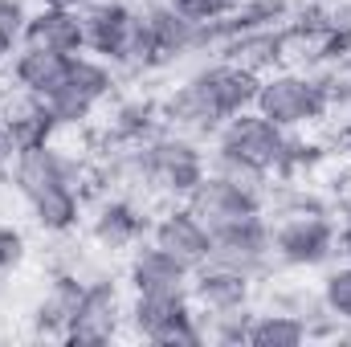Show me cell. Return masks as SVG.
<instances>
[{
  "instance_id": "obj_3",
  "label": "cell",
  "mask_w": 351,
  "mask_h": 347,
  "mask_svg": "<svg viewBox=\"0 0 351 347\" xmlns=\"http://www.w3.org/2000/svg\"><path fill=\"white\" fill-rule=\"evenodd\" d=\"M123 160L131 164L135 184H147L152 192H160L168 200H188L196 192V184L213 168V160L200 147V139L188 135V131H176V127L156 131L139 147H127Z\"/></svg>"
},
{
  "instance_id": "obj_33",
  "label": "cell",
  "mask_w": 351,
  "mask_h": 347,
  "mask_svg": "<svg viewBox=\"0 0 351 347\" xmlns=\"http://www.w3.org/2000/svg\"><path fill=\"white\" fill-rule=\"evenodd\" d=\"M335 139H339V147H343V156H351V115L343 119V123H339V135H335Z\"/></svg>"
},
{
  "instance_id": "obj_9",
  "label": "cell",
  "mask_w": 351,
  "mask_h": 347,
  "mask_svg": "<svg viewBox=\"0 0 351 347\" xmlns=\"http://www.w3.org/2000/svg\"><path fill=\"white\" fill-rule=\"evenodd\" d=\"M127 298H131V290L123 294L119 282H110V278H86L66 344L102 347V344H110V339H119L127 331Z\"/></svg>"
},
{
  "instance_id": "obj_5",
  "label": "cell",
  "mask_w": 351,
  "mask_h": 347,
  "mask_svg": "<svg viewBox=\"0 0 351 347\" xmlns=\"http://www.w3.org/2000/svg\"><path fill=\"white\" fill-rule=\"evenodd\" d=\"M286 135L278 123H269L262 110H241L233 115L217 135H213V168L221 172H233L241 180H254V184H274L278 180V164H282V152H286Z\"/></svg>"
},
{
  "instance_id": "obj_26",
  "label": "cell",
  "mask_w": 351,
  "mask_h": 347,
  "mask_svg": "<svg viewBox=\"0 0 351 347\" xmlns=\"http://www.w3.org/2000/svg\"><path fill=\"white\" fill-rule=\"evenodd\" d=\"M25 21H29V0H0V70L25 45Z\"/></svg>"
},
{
  "instance_id": "obj_4",
  "label": "cell",
  "mask_w": 351,
  "mask_h": 347,
  "mask_svg": "<svg viewBox=\"0 0 351 347\" xmlns=\"http://www.w3.org/2000/svg\"><path fill=\"white\" fill-rule=\"evenodd\" d=\"M196 49H208L204 25H192L188 16H180L168 0H143V4H135V29H131L119 70H127V74L164 70V66L184 62Z\"/></svg>"
},
{
  "instance_id": "obj_15",
  "label": "cell",
  "mask_w": 351,
  "mask_h": 347,
  "mask_svg": "<svg viewBox=\"0 0 351 347\" xmlns=\"http://www.w3.org/2000/svg\"><path fill=\"white\" fill-rule=\"evenodd\" d=\"M156 246H164L168 254L184 261V265H200L213 258V229L204 225V217L188 204V200H168V208H160L152 217V233Z\"/></svg>"
},
{
  "instance_id": "obj_12",
  "label": "cell",
  "mask_w": 351,
  "mask_h": 347,
  "mask_svg": "<svg viewBox=\"0 0 351 347\" xmlns=\"http://www.w3.org/2000/svg\"><path fill=\"white\" fill-rule=\"evenodd\" d=\"M213 258L229 261L254 278H262L274 265V233H269V217L265 213H250L237 221H225L213 229Z\"/></svg>"
},
{
  "instance_id": "obj_27",
  "label": "cell",
  "mask_w": 351,
  "mask_h": 347,
  "mask_svg": "<svg viewBox=\"0 0 351 347\" xmlns=\"http://www.w3.org/2000/svg\"><path fill=\"white\" fill-rule=\"evenodd\" d=\"M250 323H254V307H237V311H225V315H204V331L217 344H245Z\"/></svg>"
},
{
  "instance_id": "obj_19",
  "label": "cell",
  "mask_w": 351,
  "mask_h": 347,
  "mask_svg": "<svg viewBox=\"0 0 351 347\" xmlns=\"http://www.w3.org/2000/svg\"><path fill=\"white\" fill-rule=\"evenodd\" d=\"M25 45L49 49V53H86V33H82V8H49V4H29L25 21Z\"/></svg>"
},
{
  "instance_id": "obj_24",
  "label": "cell",
  "mask_w": 351,
  "mask_h": 347,
  "mask_svg": "<svg viewBox=\"0 0 351 347\" xmlns=\"http://www.w3.org/2000/svg\"><path fill=\"white\" fill-rule=\"evenodd\" d=\"M311 339V323L302 311H254V323H250V347H298Z\"/></svg>"
},
{
  "instance_id": "obj_17",
  "label": "cell",
  "mask_w": 351,
  "mask_h": 347,
  "mask_svg": "<svg viewBox=\"0 0 351 347\" xmlns=\"http://www.w3.org/2000/svg\"><path fill=\"white\" fill-rule=\"evenodd\" d=\"M82 286H86V278H78V274H53L49 278V286L37 294V302L29 311V327H33L37 339H62L66 344L78 298H82Z\"/></svg>"
},
{
  "instance_id": "obj_25",
  "label": "cell",
  "mask_w": 351,
  "mask_h": 347,
  "mask_svg": "<svg viewBox=\"0 0 351 347\" xmlns=\"http://www.w3.org/2000/svg\"><path fill=\"white\" fill-rule=\"evenodd\" d=\"M319 307L335 327L351 323V261H331L323 265L319 278Z\"/></svg>"
},
{
  "instance_id": "obj_14",
  "label": "cell",
  "mask_w": 351,
  "mask_h": 347,
  "mask_svg": "<svg viewBox=\"0 0 351 347\" xmlns=\"http://www.w3.org/2000/svg\"><path fill=\"white\" fill-rule=\"evenodd\" d=\"M254 274L229 265V261H200L188 278V294L196 302L200 315H225V311H237V307H254Z\"/></svg>"
},
{
  "instance_id": "obj_2",
  "label": "cell",
  "mask_w": 351,
  "mask_h": 347,
  "mask_svg": "<svg viewBox=\"0 0 351 347\" xmlns=\"http://www.w3.org/2000/svg\"><path fill=\"white\" fill-rule=\"evenodd\" d=\"M278 213L269 217L274 233V265L282 270H323L339 258V225L331 221V208L315 200L306 188H290V196H274Z\"/></svg>"
},
{
  "instance_id": "obj_21",
  "label": "cell",
  "mask_w": 351,
  "mask_h": 347,
  "mask_svg": "<svg viewBox=\"0 0 351 347\" xmlns=\"http://www.w3.org/2000/svg\"><path fill=\"white\" fill-rule=\"evenodd\" d=\"M102 131H106V139H110L119 152L139 147V143H147L156 131H164V106H160V98H143V94H135V98H114L110 110H106Z\"/></svg>"
},
{
  "instance_id": "obj_23",
  "label": "cell",
  "mask_w": 351,
  "mask_h": 347,
  "mask_svg": "<svg viewBox=\"0 0 351 347\" xmlns=\"http://www.w3.org/2000/svg\"><path fill=\"white\" fill-rule=\"evenodd\" d=\"M66 70H70V53H49V49H37V45H21L12 53V62L4 66V78H8V90L49 98L58 90V82L66 78Z\"/></svg>"
},
{
  "instance_id": "obj_10",
  "label": "cell",
  "mask_w": 351,
  "mask_h": 347,
  "mask_svg": "<svg viewBox=\"0 0 351 347\" xmlns=\"http://www.w3.org/2000/svg\"><path fill=\"white\" fill-rule=\"evenodd\" d=\"M188 204L204 217L208 229H217L225 221H237V217H250V213H265L269 208V184H254V180H241L233 172L208 168V176L188 196Z\"/></svg>"
},
{
  "instance_id": "obj_1",
  "label": "cell",
  "mask_w": 351,
  "mask_h": 347,
  "mask_svg": "<svg viewBox=\"0 0 351 347\" xmlns=\"http://www.w3.org/2000/svg\"><path fill=\"white\" fill-rule=\"evenodd\" d=\"M258 82H262V74H254V70H245L229 58L204 62L188 78H180V86L160 102L164 106V127L188 131L196 139H204V135L213 139L233 115L254 106Z\"/></svg>"
},
{
  "instance_id": "obj_35",
  "label": "cell",
  "mask_w": 351,
  "mask_h": 347,
  "mask_svg": "<svg viewBox=\"0 0 351 347\" xmlns=\"http://www.w3.org/2000/svg\"><path fill=\"white\" fill-rule=\"evenodd\" d=\"M348 335H351V323H348Z\"/></svg>"
},
{
  "instance_id": "obj_29",
  "label": "cell",
  "mask_w": 351,
  "mask_h": 347,
  "mask_svg": "<svg viewBox=\"0 0 351 347\" xmlns=\"http://www.w3.org/2000/svg\"><path fill=\"white\" fill-rule=\"evenodd\" d=\"M168 4H172L180 16H188L192 25H204V29H208V25L225 21L241 0H168Z\"/></svg>"
},
{
  "instance_id": "obj_16",
  "label": "cell",
  "mask_w": 351,
  "mask_h": 347,
  "mask_svg": "<svg viewBox=\"0 0 351 347\" xmlns=\"http://www.w3.org/2000/svg\"><path fill=\"white\" fill-rule=\"evenodd\" d=\"M135 29V4L131 0H86L82 4V33H86V53L110 62L119 70L127 41Z\"/></svg>"
},
{
  "instance_id": "obj_6",
  "label": "cell",
  "mask_w": 351,
  "mask_h": 347,
  "mask_svg": "<svg viewBox=\"0 0 351 347\" xmlns=\"http://www.w3.org/2000/svg\"><path fill=\"white\" fill-rule=\"evenodd\" d=\"M335 102H339L335 86L323 74H315L311 66L306 70L302 66H278V70L262 74L254 110H262L282 131H311L331 115Z\"/></svg>"
},
{
  "instance_id": "obj_20",
  "label": "cell",
  "mask_w": 351,
  "mask_h": 347,
  "mask_svg": "<svg viewBox=\"0 0 351 347\" xmlns=\"http://www.w3.org/2000/svg\"><path fill=\"white\" fill-rule=\"evenodd\" d=\"M33 225L45 233V237H70L86 225V192L78 180L70 184H58V188H45L41 196L25 200Z\"/></svg>"
},
{
  "instance_id": "obj_8",
  "label": "cell",
  "mask_w": 351,
  "mask_h": 347,
  "mask_svg": "<svg viewBox=\"0 0 351 347\" xmlns=\"http://www.w3.org/2000/svg\"><path fill=\"white\" fill-rule=\"evenodd\" d=\"M114 86H119V70L94 53H74L70 58V70L66 78L58 82V90L45 98L58 127L70 131V127H82L90 123L110 98H114Z\"/></svg>"
},
{
  "instance_id": "obj_7",
  "label": "cell",
  "mask_w": 351,
  "mask_h": 347,
  "mask_svg": "<svg viewBox=\"0 0 351 347\" xmlns=\"http://www.w3.org/2000/svg\"><path fill=\"white\" fill-rule=\"evenodd\" d=\"M127 331L156 347H196L208 339L204 315L188 290H143L127 298Z\"/></svg>"
},
{
  "instance_id": "obj_36",
  "label": "cell",
  "mask_w": 351,
  "mask_h": 347,
  "mask_svg": "<svg viewBox=\"0 0 351 347\" xmlns=\"http://www.w3.org/2000/svg\"><path fill=\"white\" fill-rule=\"evenodd\" d=\"M0 290H4V282H0Z\"/></svg>"
},
{
  "instance_id": "obj_28",
  "label": "cell",
  "mask_w": 351,
  "mask_h": 347,
  "mask_svg": "<svg viewBox=\"0 0 351 347\" xmlns=\"http://www.w3.org/2000/svg\"><path fill=\"white\" fill-rule=\"evenodd\" d=\"M25 261H29V237H25V229L0 221V282H8L12 274H21Z\"/></svg>"
},
{
  "instance_id": "obj_22",
  "label": "cell",
  "mask_w": 351,
  "mask_h": 347,
  "mask_svg": "<svg viewBox=\"0 0 351 347\" xmlns=\"http://www.w3.org/2000/svg\"><path fill=\"white\" fill-rule=\"evenodd\" d=\"M0 110H4L8 139H12V147H16V152L41 147V143H53V139H58V131H62L45 98H33V94L12 90L8 98H0Z\"/></svg>"
},
{
  "instance_id": "obj_30",
  "label": "cell",
  "mask_w": 351,
  "mask_h": 347,
  "mask_svg": "<svg viewBox=\"0 0 351 347\" xmlns=\"http://www.w3.org/2000/svg\"><path fill=\"white\" fill-rule=\"evenodd\" d=\"M12 156H16V147H12V139H8V123H4V110H0V172H8Z\"/></svg>"
},
{
  "instance_id": "obj_32",
  "label": "cell",
  "mask_w": 351,
  "mask_h": 347,
  "mask_svg": "<svg viewBox=\"0 0 351 347\" xmlns=\"http://www.w3.org/2000/svg\"><path fill=\"white\" fill-rule=\"evenodd\" d=\"M335 98H339V102H348V106H351V62H348V70L339 74V86H335Z\"/></svg>"
},
{
  "instance_id": "obj_18",
  "label": "cell",
  "mask_w": 351,
  "mask_h": 347,
  "mask_svg": "<svg viewBox=\"0 0 351 347\" xmlns=\"http://www.w3.org/2000/svg\"><path fill=\"white\" fill-rule=\"evenodd\" d=\"M188 278H192V265H184L176 254L156 246L152 237L139 241L127 254V290L131 294H143V290H188Z\"/></svg>"
},
{
  "instance_id": "obj_13",
  "label": "cell",
  "mask_w": 351,
  "mask_h": 347,
  "mask_svg": "<svg viewBox=\"0 0 351 347\" xmlns=\"http://www.w3.org/2000/svg\"><path fill=\"white\" fill-rule=\"evenodd\" d=\"M70 180L82 184V164H78V156L58 147V139L41 143V147H29V152H16L12 164H8V184H12V192L21 200H33L45 188L70 184Z\"/></svg>"
},
{
  "instance_id": "obj_34",
  "label": "cell",
  "mask_w": 351,
  "mask_h": 347,
  "mask_svg": "<svg viewBox=\"0 0 351 347\" xmlns=\"http://www.w3.org/2000/svg\"><path fill=\"white\" fill-rule=\"evenodd\" d=\"M29 4H33V8H37V4H49V8H82L86 0H29Z\"/></svg>"
},
{
  "instance_id": "obj_11",
  "label": "cell",
  "mask_w": 351,
  "mask_h": 347,
  "mask_svg": "<svg viewBox=\"0 0 351 347\" xmlns=\"http://www.w3.org/2000/svg\"><path fill=\"white\" fill-rule=\"evenodd\" d=\"M86 233L102 254H131L152 233V217L131 196H102L86 208Z\"/></svg>"
},
{
  "instance_id": "obj_31",
  "label": "cell",
  "mask_w": 351,
  "mask_h": 347,
  "mask_svg": "<svg viewBox=\"0 0 351 347\" xmlns=\"http://www.w3.org/2000/svg\"><path fill=\"white\" fill-rule=\"evenodd\" d=\"M339 258L351 261V217L339 225Z\"/></svg>"
}]
</instances>
